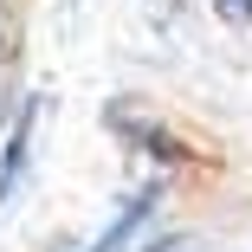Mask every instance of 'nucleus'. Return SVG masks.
Returning a JSON list of instances; mask_svg holds the SVG:
<instances>
[{"label": "nucleus", "mask_w": 252, "mask_h": 252, "mask_svg": "<svg viewBox=\"0 0 252 252\" xmlns=\"http://www.w3.org/2000/svg\"><path fill=\"white\" fill-rule=\"evenodd\" d=\"M156 252H188V246H181V239H162V246H156Z\"/></svg>", "instance_id": "4"}, {"label": "nucleus", "mask_w": 252, "mask_h": 252, "mask_svg": "<svg viewBox=\"0 0 252 252\" xmlns=\"http://www.w3.org/2000/svg\"><path fill=\"white\" fill-rule=\"evenodd\" d=\"M214 13L226 26H252V0H214Z\"/></svg>", "instance_id": "3"}, {"label": "nucleus", "mask_w": 252, "mask_h": 252, "mask_svg": "<svg viewBox=\"0 0 252 252\" xmlns=\"http://www.w3.org/2000/svg\"><path fill=\"white\" fill-rule=\"evenodd\" d=\"M110 123H117L123 136H136L129 149H156L162 162H181V149L168 142V129H162V123H136V117H129V104H117V110H110Z\"/></svg>", "instance_id": "2"}, {"label": "nucleus", "mask_w": 252, "mask_h": 252, "mask_svg": "<svg viewBox=\"0 0 252 252\" xmlns=\"http://www.w3.org/2000/svg\"><path fill=\"white\" fill-rule=\"evenodd\" d=\"M32 123H39V104H26V110L13 117V129H7V142H0V207L13 200L20 175H26V149H32Z\"/></svg>", "instance_id": "1"}]
</instances>
